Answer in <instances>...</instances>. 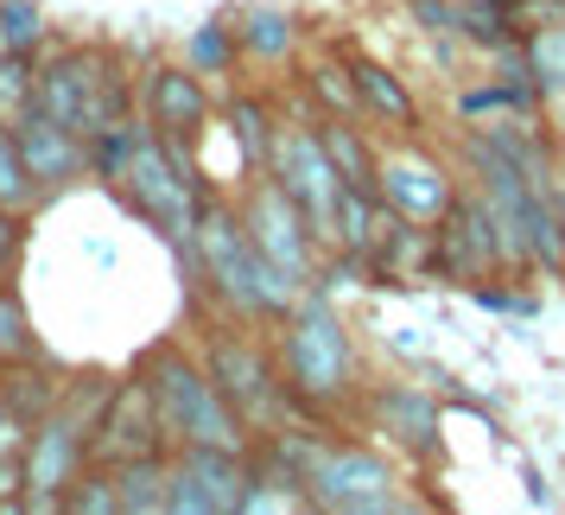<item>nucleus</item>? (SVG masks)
<instances>
[{
    "instance_id": "nucleus-1",
    "label": "nucleus",
    "mask_w": 565,
    "mask_h": 515,
    "mask_svg": "<svg viewBox=\"0 0 565 515\" xmlns=\"http://www.w3.org/2000/svg\"><path fill=\"white\" fill-rule=\"evenodd\" d=\"M198 286H210L248 325H260V318L280 325L286 312L299 306V286L260 255L242 210L230 198H216V191H204V204H198Z\"/></svg>"
},
{
    "instance_id": "nucleus-2",
    "label": "nucleus",
    "mask_w": 565,
    "mask_h": 515,
    "mask_svg": "<svg viewBox=\"0 0 565 515\" xmlns=\"http://www.w3.org/2000/svg\"><path fill=\"white\" fill-rule=\"evenodd\" d=\"M274 357H280V382H286V401H292V420L299 413L306 420H337L369 388L343 318L331 306H318V299H306V306H292L280 318Z\"/></svg>"
},
{
    "instance_id": "nucleus-3",
    "label": "nucleus",
    "mask_w": 565,
    "mask_h": 515,
    "mask_svg": "<svg viewBox=\"0 0 565 515\" xmlns=\"http://www.w3.org/2000/svg\"><path fill=\"white\" fill-rule=\"evenodd\" d=\"M32 108H45L83 140H96L103 128L134 115V77L115 45H57L52 57H39Z\"/></svg>"
},
{
    "instance_id": "nucleus-4",
    "label": "nucleus",
    "mask_w": 565,
    "mask_h": 515,
    "mask_svg": "<svg viewBox=\"0 0 565 515\" xmlns=\"http://www.w3.org/2000/svg\"><path fill=\"white\" fill-rule=\"evenodd\" d=\"M108 388H115L108 376H71L64 401L26 433V503L20 509H57L64 490L89 471V433L103 420Z\"/></svg>"
},
{
    "instance_id": "nucleus-5",
    "label": "nucleus",
    "mask_w": 565,
    "mask_h": 515,
    "mask_svg": "<svg viewBox=\"0 0 565 515\" xmlns=\"http://www.w3.org/2000/svg\"><path fill=\"white\" fill-rule=\"evenodd\" d=\"M147 382H153V401H159V420L172 433V452L179 445H216V452H255L248 427L235 420V408L223 401V388L198 357H184L179 344H159L153 357L140 362Z\"/></svg>"
},
{
    "instance_id": "nucleus-6",
    "label": "nucleus",
    "mask_w": 565,
    "mask_h": 515,
    "mask_svg": "<svg viewBox=\"0 0 565 515\" xmlns=\"http://www.w3.org/2000/svg\"><path fill=\"white\" fill-rule=\"evenodd\" d=\"M121 198H128L147 223H153L172 249H179V261L198 274V204H204V172L198 166H184L166 140H159L153 128H140V140H134V159L128 172H121V185H115Z\"/></svg>"
},
{
    "instance_id": "nucleus-7",
    "label": "nucleus",
    "mask_w": 565,
    "mask_h": 515,
    "mask_svg": "<svg viewBox=\"0 0 565 515\" xmlns=\"http://www.w3.org/2000/svg\"><path fill=\"white\" fill-rule=\"evenodd\" d=\"M204 369L216 376L223 401L235 408V420L248 427V439H267L292 427V401H286V382H280V357L260 344V337L235 332V325H216L204 337Z\"/></svg>"
},
{
    "instance_id": "nucleus-8",
    "label": "nucleus",
    "mask_w": 565,
    "mask_h": 515,
    "mask_svg": "<svg viewBox=\"0 0 565 515\" xmlns=\"http://www.w3.org/2000/svg\"><path fill=\"white\" fill-rule=\"evenodd\" d=\"M242 223H248V235L260 242V255L280 267L292 286H311L318 281V235H311L306 210H299V198L286 191L274 172H255L248 179V198H242Z\"/></svg>"
},
{
    "instance_id": "nucleus-9",
    "label": "nucleus",
    "mask_w": 565,
    "mask_h": 515,
    "mask_svg": "<svg viewBox=\"0 0 565 515\" xmlns=\"http://www.w3.org/2000/svg\"><path fill=\"white\" fill-rule=\"evenodd\" d=\"M267 172L299 198L311 235H318V249L331 255L337 249V198H343V179H337V166H331V154H324V140H318V128H280Z\"/></svg>"
},
{
    "instance_id": "nucleus-10",
    "label": "nucleus",
    "mask_w": 565,
    "mask_h": 515,
    "mask_svg": "<svg viewBox=\"0 0 565 515\" xmlns=\"http://www.w3.org/2000/svg\"><path fill=\"white\" fill-rule=\"evenodd\" d=\"M128 459H172V433H166V420H159L147 369L108 388L103 420H96V433H89V464H128Z\"/></svg>"
},
{
    "instance_id": "nucleus-11",
    "label": "nucleus",
    "mask_w": 565,
    "mask_h": 515,
    "mask_svg": "<svg viewBox=\"0 0 565 515\" xmlns=\"http://www.w3.org/2000/svg\"><path fill=\"white\" fill-rule=\"evenodd\" d=\"M172 509L179 515H230L242 509V490H248V452H216V445H179L172 459Z\"/></svg>"
},
{
    "instance_id": "nucleus-12",
    "label": "nucleus",
    "mask_w": 565,
    "mask_h": 515,
    "mask_svg": "<svg viewBox=\"0 0 565 515\" xmlns=\"http://www.w3.org/2000/svg\"><path fill=\"white\" fill-rule=\"evenodd\" d=\"M140 103H147V128L172 147V154L184 159V166H198L191 159V147L204 140L210 128V90L198 71H184V64H159L153 77H147V90H140Z\"/></svg>"
},
{
    "instance_id": "nucleus-13",
    "label": "nucleus",
    "mask_w": 565,
    "mask_h": 515,
    "mask_svg": "<svg viewBox=\"0 0 565 515\" xmlns=\"http://www.w3.org/2000/svg\"><path fill=\"white\" fill-rule=\"evenodd\" d=\"M375 198L413 223H438L458 198V185L426 147H387V154H375Z\"/></svg>"
},
{
    "instance_id": "nucleus-14",
    "label": "nucleus",
    "mask_w": 565,
    "mask_h": 515,
    "mask_svg": "<svg viewBox=\"0 0 565 515\" xmlns=\"http://www.w3.org/2000/svg\"><path fill=\"white\" fill-rule=\"evenodd\" d=\"M13 147L26 159L39 198H52V191H64V185H77L83 172H89V140L71 134L64 122H52L45 108H26V115L13 122Z\"/></svg>"
},
{
    "instance_id": "nucleus-15",
    "label": "nucleus",
    "mask_w": 565,
    "mask_h": 515,
    "mask_svg": "<svg viewBox=\"0 0 565 515\" xmlns=\"http://www.w3.org/2000/svg\"><path fill=\"white\" fill-rule=\"evenodd\" d=\"M343 57H350V77H356V96L362 108H369V122H382V128L394 134H413L419 128V108H413V90L387 64H375L369 52H356V45H343Z\"/></svg>"
},
{
    "instance_id": "nucleus-16",
    "label": "nucleus",
    "mask_w": 565,
    "mask_h": 515,
    "mask_svg": "<svg viewBox=\"0 0 565 515\" xmlns=\"http://www.w3.org/2000/svg\"><path fill=\"white\" fill-rule=\"evenodd\" d=\"M369 408H375L382 427H394V439L407 445L413 459H438V408L419 388H375Z\"/></svg>"
},
{
    "instance_id": "nucleus-17",
    "label": "nucleus",
    "mask_w": 565,
    "mask_h": 515,
    "mask_svg": "<svg viewBox=\"0 0 565 515\" xmlns=\"http://www.w3.org/2000/svg\"><path fill=\"white\" fill-rule=\"evenodd\" d=\"M230 32H235V52L248 64H286L299 52V20L280 13V7H248V13H235Z\"/></svg>"
},
{
    "instance_id": "nucleus-18",
    "label": "nucleus",
    "mask_w": 565,
    "mask_h": 515,
    "mask_svg": "<svg viewBox=\"0 0 565 515\" xmlns=\"http://www.w3.org/2000/svg\"><path fill=\"white\" fill-rule=\"evenodd\" d=\"M64 388L71 382H57V369L45 357H26V362H7V369H0V395H7L13 420H26V427H39V420L64 401Z\"/></svg>"
},
{
    "instance_id": "nucleus-19",
    "label": "nucleus",
    "mask_w": 565,
    "mask_h": 515,
    "mask_svg": "<svg viewBox=\"0 0 565 515\" xmlns=\"http://www.w3.org/2000/svg\"><path fill=\"white\" fill-rule=\"evenodd\" d=\"M306 90L324 103L331 122H362V128H369V108H362V96H356V77H350L343 45H337L331 57H311V64H306Z\"/></svg>"
},
{
    "instance_id": "nucleus-20",
    "label": "nucleus",
    "mask_w": 565,
    "mask_h": 515,
    "mask_svg": "<svg viewBox=\"0 0 565 515\" xmlns=\"http://www.w3.org/2000/svg\"><path fill=\"white\" fill-rule=\"evenodd\" d=\"M108 477H115V496H121V509H128V515H140V509H172V471H166V459L108 464Z\"/></svg>"
},
{
    "instance_id": "nucleus-21",
    "label": "nucleus",
    "mask_w": 565,
    "mask_h": 515,
    "mask_svg": "<svg viewBox=\"0 0 565 515\" xmlns=\"http://www.w3.org/2000/svg\"><path fill=\"white\" fill-rule=\"evenodd\" d=\"M318 140H324V154H331L337 179L343 185H375V154H369V140H362V122H318Z\"/></svg>"
},
{
    "instance_id": "nucleus-22",
    "label": "nucleus",
    "mask_w": 565,
    "mask_h": 515,
    "mask_svg": "<svg viewBox=\"0 0 565 515\" xmlns=\"http://www.w3.org/2000/svg\"><path fill=\"white\" fill-rule=\"evenodd\" d=\"M230 128L242 140V154H248V172H267V159H274V140H280V122L267 115L260 96H235L230 103Z\"/></svg>"
},
{
    "instance_id": "nucleus-23",
    "label": "nucleus",
    "mask_w": 565,
    "mask_h": 515,
    "mask_svg": "<svg viewBox=\"0 0 565 515\" xmlns=\"http://www.w3.org/2000/svg\"><path fill=\"white\" fill-rule=\"evenodd\" d=\"M45 39H52V27H45V7L39 0H0V45L13 57H45Z\"/></svg>"
},
{
    "instance_id": "nucleus-24",
    "label": "nucleus",
    "mask_w": 565,
    "mask_h": 515,
    "mask_svg": "<svg viewBox=\"0 0 565 515\" xmlns=\"http://www.w3.org/2000/svg\"><path fill=\"white\" fill-rule=\"evenodd\" d=\"M191 71L198 77H230L235 64H242V52H235V32H230V20H210V27H198L191 32Z\"/></svg>"
},
{
    "instance_id": "nucleus-25",
    "label": "nucleus",
    "mask_w": 565,
    "mask_h": 515,
    "mask_svg": "<svg viewBox=\"0 0 565 515\" xmlns=\"http://www.w3.org/2000/svg\"><path fill=\"white\" fill-rule=\"evenodd\" d=\"M26 357H39V332H32V318H26V299L0 281V369L26 362Z\"/></svg>"
},
{
    "instance_id": "nucleus-26",
    "label": "nucleus",
    "mask_w": 565,
    "mask_h": 515,
    "mask_svg": "<svg viewBox=\"0 0 565 515\" xmlns=\"http://www.w3.org/2000/svg\"><path fill=\"white\" fill-rule=\"evenodd\" d=\"M32 90H39V57H0V128H13L32 108Z\"/></svg>"
},
{
    "instance_id": "nucleus-27",
    "label": "nucleus",
    "mask_w": 565,
    "mask_h": 515,
    "mask_svg": "<svg viewBox=\"0 0 565 515\" xmlns=\"http://www.w3.org/2000/svg\"><path fill=\"white\" fill-rule=\"evenodd\" d=\"M413 13L426 20V32H451V39H463V27H470V13L458 0H413Z\"/></svg>"
},
{
    "instance_id": "nucleus-28",
    "label": "nucleus",
    "mask_w": 565,
    "mask_h": 515,
    "mask_svg": "<svg viewBox=\"0 0 565 515\" xmlns=\"http://www.w3.org/2000/svg\"><path fill=\"white\" fill-rule=\"evenodd\" d=\"M20 249H26V210L0 204V274H13Z\"/></svg>"
},
{
    "instance_id": "nucleus-29",
    "label": "nucleus",
    "mask_w": 565,
    "mask_h": 515,
    "mask_svg": "<svg viewBox=\"0 0 565 515\" xmlns=\"http://www.w3.org/2000/svg\"><path fill=\"white\" fill-rule=\"evenodd\" d=\"M26 503V452H0V509Z\"/></svg>"
},
{
    "instance_id": "nucleus-30",
    "label": "nucleus",
    "mask_w": 565,
    "mask_h": 515,
    "mask_svg": "<svg viewBox=\"0 0 565 515\" xmlns=\"http://www.w3.org/2000/svg\"><path fill=\"white\" fill-rule=\"evenodd\" d=\"M26 420H13V408H7V395H0V452H26Z\"/></svg>"
},
{
    "instance_id": "nucleus-31",
    "label": "nucleus",
    "mask_w": 565,
    "mask_h": 515,
    "mask_svg": "<svg viewBox=\"0 0 565 515\" xmlns=\"http://www.w3.org/2000/svg\"><path fill=\"white\" fill-rule=\"evenodd\" d=\"M0 57H7V45H0Z\"/></svg>"
}]
</instances>
